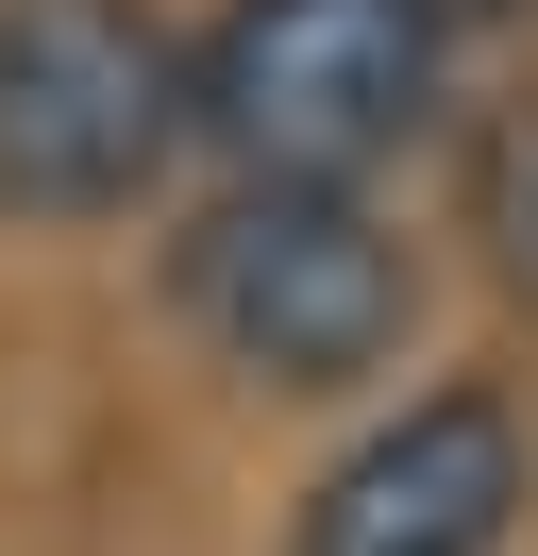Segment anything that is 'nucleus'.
<instances>
[{"label":"nucleus","instance_id":"f257e3e1","mask_svg":"<svg viewBox=\"0 0 538 556\" xmlns=\"http://www.w3.org/2000/svg\"><path fill=\"white\" fill-rule=\"evenodd\" d=\"M168 320L219 354L235 388H286V405H336V388H387L404 338H421V253L370 186H202L168 219Z\"/></svg>","mask_w":538,"mask_h":556},{"label":"nucleus","instance_id":"f03ea898","mask_svg":"<svg viewBox=\"0 0 538 556\" xmlns=\"http://www.w3.org/2000/svg\"><path fill=\"white\" fill-rule=\"evenodd\" d=\"M437 0H219L185 35V136L219 186H370L437 136Z\"/></svg>","mask_w":538,"mask_h":556},{"label":"nucleus","instance_id":"7ed1b4c3","mask_svg":"<svg viewBox=\"0 0 538 556\" xmlns=\"http://www.w3.org/2000/svg\"><path fill=\"white\" fill-rule=\"evenodd\" d=\"M185 35L168 0H0V219L85 237L185 169Z\"/></svg>","mask_w":538,"mask_h":556},{"label":"nucleus","instance_id":"20e7f679","mask_svg":"<svg viewBox=\"0 0 538 556\" xmlns=\"http://www.w3.org/2000/svg\"><path fill=\"white\" fill-rule=\"evenodd\" d=\"M538 506V421L504 371H437L303 489L286 556H504Z\"/></svg>","mask_w":538,"mask_h":556},{"label":"nucleus","instance_id":"39448f33","mask_svg":"<svg viewBox=\"0 0 538 556\" xmlns=\"http://www.w3.org/2000/svg\"><path fill=\"white\" fill-rule=\"evenodd\" d=\"M454 237H471V270L538 320V85L454 136Z\"/></svg>","mask_w":538,"mask_h":556},{"label":"nucleus","instance_id":"423d86ee","mask_svg":"<svg viewBox=\"0 0 538 556\" xmlns=\"http://www.w3.org/2000/svg\"><path fill=\"white\" fill-rule=\"evenodd\" d=\"M538 0H437V35H522Z\"/></svg>","mask_w":538,"mask_h":556}]
</instances>
